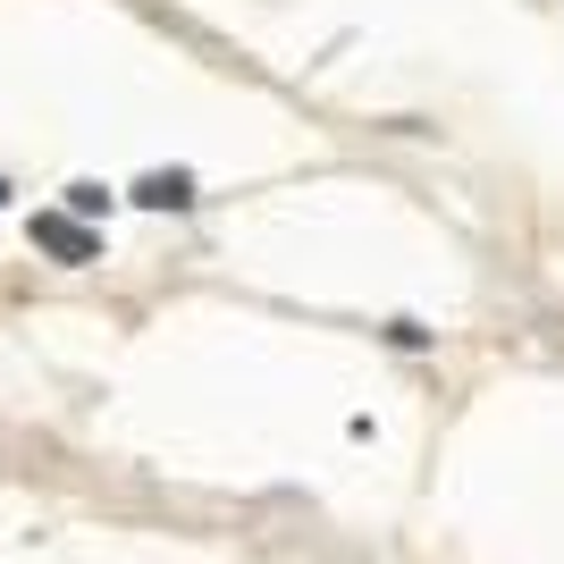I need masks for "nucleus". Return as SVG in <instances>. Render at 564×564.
I'll return each instance as SVG.
<instances>
[{
    "label": "nucleus",
    "mask_w": 564,
    "mask_h": 564,
    "mask_svg": "<svg viewBox=\"0 0 564 564\" xmlns=\"http://www.w3.org/2000/svg\"><path fill=\"white\" fill-rule=\"evenodd\" d=\"M34 245H43V253H59V261H94V253H101V236L76 228L68 212H43V219H34Z\"/></svg>",
    "instance_id": "nucleus-1"
},
{
    "label": "nucleus",
    "mask_w": 564,
    "mask_h": 564,
    "mask_svg": "<svg viewBox=\"0 0 564 564\" xmlns=\"http://www.w3.org/2000/svg\"><path fill=\"white\" fill-rule=\"evenodd\" d=\"M135 203H143V212H186V203H194V177H186V169H152V177L135 186Z\"/></svg>",
    "instance_id": "nucleus-2"
},
{
    "label": "nucleus",
    "mask_w": 564,
    "mask_h": 564,
    "mask_svg": "<svg viewBox=\"0 0 564 564\" xmlns=\"http://www.w3.org/2000/svg\"><path fill=\"white\" fill-rule=\"evenodd\" d=\"M110 203H118V194H110V186H94V177H76V186H68V219H76V228H85V219H101Z\"/></svg>",
    "instance_id": "nucleus-3"
},
{
    "label": "nucleus",
    "mask_w": 564,
    "mask_h": 564,
    "mask_svg": "<svg viewBox=\"0 0 564 564\" xmlns=\"http://www.w3.org/2000/svg\"><path fill=\"white\" fill-rule=\"evenodd\" d=\"M0 203H9V177H0Z\"/></svg>",
    "instance_id": "nucleus-4"
}]
</instances>
